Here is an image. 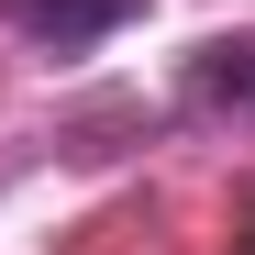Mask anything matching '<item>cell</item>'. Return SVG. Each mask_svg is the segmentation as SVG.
Masks as SVG:
<instances>
[{
    "label": "cell",
    "instance_id": "obj_1",
    "mask_svg": "<svg viewBox=\"0 0 255 255\" xmlns=\"http://www.w3.org/2000/svg\"><path fill=\"white\" fill-rule=\"evenodd\" d=\"M133 11V0H11V22L33 33V45H56V56H78V45H100V33Z\"/></svg>",
    "mask_w": 255,
    "mask_h": 255
}]
</instances>
